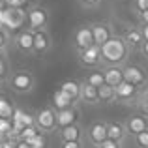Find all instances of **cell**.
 I'll list each match as a JSON object with an SVG mask.
<instances>
[{
	"label": "cell",
	"instance_id": "1",
	"mask_svg": "<svg viewBox=\"0 0 148 148\" xmlns=\"http://www.w3.org/2000/svg\"><path fill=\"white\" fill-rule=\"evenodd\" d=\"M131 51L120 34H114L101 47V68H124L130 64Z\"/></svg>",
	"mask_w": 148,
	"mask_h": 148
},
{
	"label": "cell",
	"instance_id": "2",
	"mask_svg": "<svg viewBox=\"0 0 148 148\" xmlns=\"http://www.w3.org/2000/svg\"><path fill=\"white\" fill-rule=\"evenodd\" d=\"M6 86L19 96H26L36 88V77L30 69H15L8 75Z\"/></svg>",
	"mask_w": 148,
	"mask_h": 148
},
{
	"label": "cell",
	"instance_id": "3",
	"mask_svg": "<svg viewBox=\"0 0 148 148\" xmlns=\"http://www.w3.org/2000/svg\"><path fill=\"white\" fill-rule=\"evenodd\" d=\"M49 21H51V13L45 6L41 4H32L26 8V28L38 32V30H49Z\"/></svg>",
	"mask_w": 148,
	"mask_h": 148
},
{
	"label": "cell",
	"instance_id": "4",
	"mask_svg": "<svg viewBox=\"0 0 148 148\" xmlns=\"http://www.w3.org/2000/svg\"><path fill=\"white\" fill-rule=\"evenodd\" d=\"M2 21H4V28H8L11 34L13 32H21L23 28H26V10L25 8H10L2 11Z\"/></svg>",
	"mask_w": 148,
	"mask_h": 148
},
{
	"label": "cell",
	"instance_id": "5",
	"mask_svg": "<svg viewBox=\"0 0 148 148\" xmlns=\"http://www.w3.org/2000/svg\"><path fill=\"white\" fill-rule=\"evenodd\" d=\"M34 122H36V127L40 133L49 135L53 131L58 130L56 126V111L53 107H43L34 114Z\"/></svg>",
	"mask_w": 148,
	"mask_h": 148
},
{
	"label": "cell",
	"instance_id": "6",
	"mask_svg": "<svg viewBox=\"0 0 148 148\" xmlns=\"http://www.w3.org/2000/svg\"><path fill=\"white\" fill-rule=\"evenodd\" d=\"M109 135H107V122L103 120H96L92 122L90 126H86L84 130V143H86L90 148L99 146L103 141H107Z\"/></svg>",
	"mask_w": 148,
	"mask_h": 148
},
{
	"label": "cell",
	"instance_id": "7",
	"mask_svg": "<svg viewBox=\"0 0 148 148\" xmlns=\"http://www.w3.org/2000/svg\"><path fill=\"white\" fill-rule=\"evenodd\" d=\"M124 81L133 84L139 90L148 88V73H146V69L141 68L139 64H126L124 66Z\"/></svg>",
	"mask_w": 148,
	"mask_h": 148
},
{
	"label": "cell",
	"instance_id": "8",
	"mask_svg": "<svg viewBox=\"0 0 148 148\" xmlns=\"http://www.w3.org/2000/svg\"><path fill=\"white\" fill-rule=\"evenodd\" d=\"M92 45L96 43H94V34H92L90 23L77 26L75 32H73V49H75V53H83V51L90 49Z\"/></svg>",
	"mask_w": 148,
	"mask_h": 148
},
{
	"label": "cell",
	"instance_id": "9",
	"mask_svg": "<svg viewBox=\"0 0 148 148\" xmlns=\"http://www.w3.org/2000/svg\"><path fill=\"white\" fill-rule=\"evenodd\" d=\"M13 49H17L21 54L34 56V32L28 28H23L13 36Z\"/></svg>",
	"mask_w": 148,
	"mask_h": 148
},
{
	"label": "cell",
	"instance_id": "10",
	"mask_svg": "<svg viewBox=\"0 0 148 148\" xmlns=\"http://www.w3.org/2000/svg\"><path fill=\"white\" fill-rule=\"evenodd\" d=\"M77 60L86 69H101V47L99 45H92L90 49L77 53Z\"/></svg>",
	"mask_w": 148,
	"mask_h": 148
},
{
	"label": "cell",
	"instance_id": "11",
	"mask_svg": "<svg viewBox=\"0 0 148 148\" xmlns=\"http://www.w3.org/2000/svg\"><path fill=\"white\" fill-rule=\"evenodd\" d=\"M90 28H92V34H94V43L103 47L112 36H114V26L111 25L109 21H96V23H90Z\"/></svg>",
	"mask_w": 148,
	"mask_h": 148
},
{
	"label": "cell",
	"instance_id": "12",
	"mask_svg": "<svg viewBox=\"0 0 148 148\" xmlns=\"http://www.w3.org/2000/svg\"><path fill=\"white\" fill-rule=\"evenodd\" d=\"M54 47L53 36L49 30H38L34 32V56H45Z\"/></svg>",
	"mask_w": 148,
	"mask_h": 148
},
{
	"label": "cell",
	"instance_id": "13",
	"mask_svg": "<svg viewBox=\"0 0 148 148\" xmlns=\"http://www.w3.org/2000/svg\"><path fill=\"white\" fill-rule=\"evenodd\" d=\"M124 126H126V131L130 137H137L139 133L148 130V118L139 114V112H135V114H130L124 120Z\"/></svg>",
	"mask_w": 148,
	"mask_h": 148
},
{
	"label": "cell",
	"instance_id": "14",
	"mask_svg": "<svg viewBox=\"0 0 148 148\" xmlns=\"http://www.w3.org/2000/svg\"><path fill=\"white\" fill-rule=\"evenodd\" d=\"M79 118H81V112H79V109H77V105H71V107H68V109L56 111V126H58V130L73 126V124H79Z\"/></svg>",
	"mask_w": 148,
	"mask_h": 148
},
{
	"label": "cell",
	"instance_id": "15",
	"mask_svg": "<svg viewBox=\"0 0 148 148\" xmlns=\"http://www.w3.org/2000/svg\"><path fill=\"white\" fill-rule=\"evenodd\" d=\"M120 36L124 38V41H126V45L130 47L131 53L133 51H141L143 45H145V38H143V32L139 26H127L124 30V34H120Z\"/></svg>",
	"mask_w": 148,
	"mask_h": 148
},
{
	"label": "cell",
	"instance_id": "16",
	"mask_svg": "<svg viewBox=\"0 0 148 148\" xmlns=\"http://www.w3.org/2000/svg\"><path fill=\"white\" fill-rule=\"evenodd\" d=\"M114 90H116V101L126 103V105H133L135 99H137L139 96H141V92H143V90H139V88H135L133 84L126 83V81H124L120 86H116Z\"/></svg>",
	"mask_w": 148,
	"mask_h": 148
},
{
	"label": "cell",
	"instance_id": "17",
	"mask_svg": "<svg viewBox=\"0 0 148 148\" xmlns=\"http://www.w3.org/2000/svg\"><path fill=\"white\" fill-rule=\"evenodd\" d=\"M58 139H60V143H71V141L84 143V127L81 124H73V126L62 127V130H58Z\"/></svg>",
	"mask_w": 148,
	"mask_h": 148
},
{
	"label": "cell",
	"instance_id": "18",
	"mask_svg": "<svg viewBox=\"0 0 148 148\" xmlns=\"http://www.w3.org/2000/svg\"><path fill=\"white\" fill-rule=\"evenodd\" d=\"M107 135H109V139H112L116 143H122V145H126L127 137H130L124 122H107Z\"/></svg>",
	"mask_w": 148,
	"mask_h": 148
},
{
	"label": "cell",
	"instance_id": "19",
	"mask_svg": "<svg viewBox=\"0 0 148 148\" xmlns=\"http://www.w3.org/2000/svg\"><path fill=\"white\" fill-rule=\"evenodd\" d=\"M81 103L90 105V107H94V105H101V103H99L98 88L86 84L84 81H81Z\"/></svg>",
	"mask_w": 148,
	"mask_h": 148
},
{
	"label": "cell",
	"instance_id": "20",
	"mask_svg": "<svg viewBox=\"0 0 148 148\" xmlns=\"http://www.w3.org/2000/svg\"><path fill=\"white\" fill-rule=\"evenodd\" d=\"M105 75V84L116 88L124 83V68H101Z\"/></svg>",
	"mask_w": 148,
	"mask_h": 148
},
{
	"label": "cell",
	"instance_id": "21",
	"mask_svg": "<svg viewBox=\"0 0 148 148\" xmlns=\"http://www.w3.org/2000/svg\"><path fill=\"white\" fill-rule=\"evenodd\" d=\"M60 90L64 92V94H68L69 98H71L73 101H81V81H64V83L60 84Z\"/></svg>",
	"mask_w": 148,
	"mask_h": 148
},
{
	"label": "cell",
	"instance_id": "22",
	"mask_svg": "<svg viewBox=\"0 0 148 148\" xmlns=\"http://www.w3.org/2000/svg\"><path fill=\"white\" fill-rule=\"evenodd\" d=\"M84 83L90 84L94 88H101L105 84V75H103V69H90V71L84 75Z\"/></svg>",
	"mask_w": 148,
	"mask_h": 148
},
{
	"label": "cell",
	"instance_id": "23",
	"mask_svg": "<svg viewBox=\"0 0 148 148\" xmlns=\"http://www.w3.org/2000/svg\"><path fill=\"white\" fill-rule=\"evenodd\" d=\"M53 103H54V107H56V111H62V109H68V107H71V105H77L75 101L69 98L68 94H64L60 88L54 92V96H53Z\"/></svg>",
	"mask_w": 148,
	"mask_h": 148
},
{
	"label": "cell",
	"instance_id": "24",
	"mask_svg": "<svg viewBox=\"0 0 148 148\" xmlns=\"http://www.w3.org/2000/svg\"><path fill=\"white\" fill-rule=\"evenodd\" d=\"M98 94H99V103H112L116 101V90L109 84H103L101 88H98Z\"/></svg>",
	"mask_w": 148,
	"mask_h": 148
},
{
	"label": "cell",
	"instance_id": "25",
	"mask_svg": "<svg viewBox=\"0 0 148 148\" xmlns=\"http://www.w3.org/2000/svg\"><path fill=\"white\" fill-rule=\"evenodd\" d=\"M10 47H13V34L2 26V28H0V51L8 54Z\"/></svg>",
	"mask_w": 148,
	"mask_h": 148
},
{
	"label": "cell",
	"instance_id": "26",
	"mask_svg": "<svg viewBox=\"0 0 148 148\" xmlns=\"http://www.w3.org/2000/svg\"><path fill=\"white\" fill-rule=\"evenodd\" d=\"M133 107L139 111V114H143V116L148 118V88H145V90L141 92V96L135 99Z\"/></svg>",
	"mask_w": 148,
	"mask_h": 148
},
{
	"label": "cell",
	"instance_id": "27",
	"mask_svg": "<svg viewBox=\"0 0 148 148\" xmlns=\"http://www.w3.org/2000/svg\"><path fill=\"white\" fill-rule=\"evenodd\" d=\"M131 11L135 15H141L148 11V0H131Z\"/></svg>",
	"mask_w": 148,
	"mask_h": 148
},
{
	"label": "cell",
	"instance_id": "28",
	"mask_svg": "<svg viewBox=\"0 0 148 148\" xmlns=\"http://www.w3.org/2000/svg\"><path fill=\"white\" fill-rule=\"evenodd\" d=\"M28 145L30 148H47V135H43V133H40V135H36V137L32 139V141H28Z\"/></svg>",
	"mask_w": 148,
	"mask_h": 148
},
{
	"label": "cell",
	"instance_id": "29",
	"mask_svg": "<svg viewBox=\"0 0 148 148\" xmlns=\"http://www.w3.org/2000/svg\"><path fill=\"white\" fill-rule=\"evenodd\" d=\"M133 143L137 148H148V130L143 131V133H139L137 137H133Z\"/></svg>",
	"mask_w": 148,
	"mask_h": 148
},
{
	"label": "cell",
	"instance_id": "30",
	"mask_svg": "<svg viewBox=\"0 0 148 148\" xmlns=\"http://www.w3.org/2000/svg\"><path fill=\"white\" fill-rule=\"evenodd\" d=\"M96 148H124V145H122V143L112 141V139H107V141H103L99 146H96Z\"/></svg>",
	"mask_w": 148,
	"mask_h": 148
},
{
	"label": "cell",
	"instance_id": "31",
	"mask_svg": "<svg viewBox=\"0 0 148 148\" xmlns=\"http://www.w3.org/2000/svg\"><path fill=\"white\" fill-rule=\"evenodd\" d=\"M77 2H79L83 8H86V10H92V8H98L99 6L101 0H77Z\"/></svg>",
	"mask_w": 148,
	"mask_h": 148
},
{
	"label": "cell",
	"instance_id": "32",
	"mask_svg": "<svg viewBox=\"0 0 148 148\" xmlns=\"http://www.w3.org/2000/svg\"><path fill=\"white\" fill-rule=\"evenodd\" d=\"M60 148H86V145L81 141H71V143H60Z\"/></svg>",
	"mask_w": 148,
	"mask_h": 148
},
{
	"label": "cell",
	"instance_id": "33",
	"mask_svg": "<svg viewBox=\"0 0 148 148\" xmlns=\"http://www.w3.org/2000/svg\"><path fill=\"white\" fill-rule=\"evenodd\" d=\"M23 4H26V0H8L10 8H23Z\"/></svg>",
	"mask_w": 148,
	"mask_h": 148
},
{
	"label": "cell",
	"instance_id": "34",
	"mask_svg": "<svg viewBox=\"0 0 148 148\" xmlns=\"http://www.w3.org/2000/svg\"><path fill=\"white\" fill-rule=\"evenodd\" d=\"M139 28H141V32H143L145 41H148V25H139Z\"/></svg>",
	"mask_w": 148,
	"mask_h": 148
},
{
	"label": "cell",
	"instance_id": "35",
	"mask_svg": "<svg viewBox=\"0 0 148 148\" xmlns=\"http://www.w3.org/2000/svg\"><path fill=\"white\" fill-rule=\"evenodd\" d=\"M17 143H19V141H15V139H10V141H8L2 148H17Z\"/></svg>",
	"mask_w": 148,
	"mask_h": 148
},
{
	"label": "cell",
	"instance_id": "36",
	"mask_svg": "<svg viewBox=\"0 0 148 148\" xmlns=\"http://www.w3.org/2000/svg\"><path fill=\"white\" fill-rule=\"evenodd\" d=\"M8 141H10V137H8L6 133H2V131H0V148H2L4 145H6Z\"/></svg>",
	"mask_w": 148,
	"mask_h": 148
},
{
	"label": "cell",
	"instance_id": "37",
	"mask_svg": "<svg viewBox=\"0 0 148 148\" xmlns=\"http://www.w3.org/2000/svg\"><path fill=\"white\" fill-rule=\"evenodd\" d=\"M17 148H30V145H28L26 141H19V143H17Z\"/></svg>",
	"mask_w": 148,
	"mask_h": 148
},
{
	"label": "cell",
	"instance_id": "38",
	"mask_svg": "<svg viewBox=\"0 0 148 148\" xmlns=\"http://www.w3.org/2000/svg\"><path fill=\"white\" fill-rule=\"evenodd\" d=\"M143 54H145V56H148V41H145V45H143Z\"/></svg>",
	"mask_w": 148,
	"mask_h": 148
},
{
	"label": "cell",
	"instance_id": "39",
	"mask_svg": "<svg viewBox=\"0 0 148 148\" xmlns=\"http://www.w3.org/2000/svg\"><path fill=\"white\" fill-rule=\"evenodd\" d=\"M2 60H6V53H2V51H0V62Z\"/></svg>",
	"mask_w": 148,
	"mask_h": 148
},
{
	"label": "cell",
	"instance_id": "40",
	"mask_svg": "<svg viewBox=\"0 0 148 148\" xmlns=\"http://www.w3.org/2000/svg\"><path fill=\"white\" fill-rule=\"evenodd\" d=\"M4 26V21H2V11H0V28Z\"/></svg>",
	"mask_w": 148,
	"mask_h": 148
},
{
	"label": "cell",
	"instance_id": "41",
	"mask_svg": "<svg viewBox=\"0 0 148 148\" xmlns=\"http://www.w3.org/2000/svg\"><path fill=\"white\" fill-rule=\"evenodd\" d=\"M2 84H6V81H2V79H0V90H2Z\"/></svg>",
	"mask_w": 148,
	"mask_h": 148
}]
</instances>
